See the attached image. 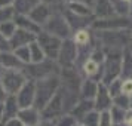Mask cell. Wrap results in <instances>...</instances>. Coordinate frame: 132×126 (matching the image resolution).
<instances>
[{
	"mask_svg": "<svg viewBox=\"0 0 132 126\" xmlns=\"http://www.w3.org/2000/svg\"><path fill=\"white\" fill-rule=\"evenodd\" d=\"M62 11H64V3L62 2H58V3L52 5V15L46 21V24L42 27V30L55 37H58L61 40H65V39H71L73 33L68 22L64 18Z\"/></svg>",
	"mask_w": 132,
	"mask_h": 126,
	"instance_id": "1",
	"label": "cell"
},
{
	"mask_svg": "<svg viewBox=\"0 0 132 126\" xmlns=\"http://www.w3.org/2000/svg\"><path fill=\"white\" fill-rule=\"evenodd\" d=\"M131 30H113V31H92L96 42L104 49H123L131 46Z\"/></svg>",
	"mask_w": 132,
	"mask_h": 126,
	"instance_id": "2",
	"label": "cell"
},
{
	"mask_svg": "<svg viewBox=\"0 0 132 126\" xmlns=\"http://www.w3.org/2000/svg\"><path fill=\"white\" fill-rule=\"evenodd\" d=\"M61 86L60 74L51 76V77L42 79L36 82V98H34V107L42 111L43 108L49 104V101L54 98V95L58 92Z\"/></svg>",
	"mask_w": 132,
	"mask_h": 126,
	"instance_id": "3",
	"label": "cell"
},
{
	"mask_svg": "<svg viewBox=\"0 0 132 126\" xmlns=\"http://www.w3.org/2000/svg\"><path fill=\"white\" fill-rule=\"evenodd\" d=\"M123 51H120V49H104L105 58H104V62H102V77H101L102 85L107 86L113 80L120 79V65H122Z\"/></svg>",
	"mask_w": 132,
	"mask_h": 126,
	"instance_id": "4",
	"label": "cell"
},
{
	"mask_svg": "<svg viewBox=\"0 0 132 126\" xmlns=\"http://www.w3.org/2000/svg\"><path fill=\"white\" fill-rule=\"evenodd\" d=\"M61 67L58 65V62L54 60H43L42 62L37 64H28L22 68L24 74L27 76L28 80H42V79L51 77V76H58L60 74Z\"/></svg>",
	"mask_w": 132,
	"mask_h": 126,
	"instance_id": "5",
	"label": "cell"
},
{
	"mask_svg": "<svg viewBox=\"0 0 132 126\" xmlns=\"http://www.w3.org/2000/svg\"><path fill=\"white\" fill-rule=\"evenodd\" d=\"M62 114H67V108H65V94L62 88L60 86L58 92L54 95V98L49 101V104L40 111L42 120H51L54 122L55 119H58Z\"/></svg>",
	"mask_w": 132,
	"mask_h": 126,
	"instance_id": "6",
	"label": "cell"
},
{
	"mask_svg": "<svg viewBox=\"0 0 132 126\" xmlns=\"http://www.w3.org/2000/svg\"><path fill=\"white\" fill-rule=\"evenodd\" d=\"M27 76L22 70H3L0 76V82L3 85L7 95H16L19 89L27 83Z\"/></svg>",
	"mask_w": 132,
	"mask_h": 126,
	"instance_id": "7",
	"label": "cell"
},
{
	"mask_svg": "<svg viewBox=\"0 0 132 126\" xmlns=\"http://www.w3.org/2000/svg\"><path fill=\"white\" fill-rule=\"evenodd\" d=\"M132 28V19L129 16H120L113 15L105 19H95L90 30L92 31H113V30H128Z\"/></svg>",
	"mask_w": 132,
	"mask_h": 126,
	"instance_id": "8",
	"label": "cell"
},
{
	"mask_svg": "<svg viewBox=\"0 0 132 126\" xmlns=\"http://www.w3.org/2000/svg\"><path fill=\"white\" fill-rule=\"evenodd\" d=\"M36 42L39 43V46L42 48L43 54H45V56L48 60L56 61L58 54H60V49H61V43H62L61 39H58V37H55V36H52V34H49V33L42 30L37 34Z\"/></svg>",
	"mask_w": 132,
	"mask_h": 126,
	"instance_id": "9",
	"label": "cell"
},
{
	"mask_svg": "<svg viewBox=\"0 0 132 126\" xmlns=\"http://www.w3.org/2000/svg\"><path fill=\"white\" fill-rule=\"evenodd\" d=\"M76 61H77V46L73 42V39H65L61 43V49L56 62L58 65L62 67H76Z\"/></svg>",
	"mask_w": 132,
	"mask_h": 126,
	"instance_id": "10",
	"label": "cell"
},
{
	"mask_svg": "<svg viewBox=\"0 0 132 126\" xmlns=\"http://www.w3.org/2000/svg\"><path fill=\"white\" fill-rule=\"evenodd\" d=\"M18 102L19 110L21 108L34 107V98H36V82L34 80H27V83L19 89V92L15 95Z\"/></svg>",
	"mask_w": 132,
	"mask_h": 126,
	"instance_id": "11",
	"label": "cell"
},
{
	"mask_svg": "<svg viewBox=\"0 0 132 126\" xmlns=\"http://www.w3.org/2000/svg\"><path fill=\"white\" fill-rule=\"evenodd\" d=\"M111 105H113V98L110 95L107 86L100 82L98 83L96 95L94 98V108H95V111L101 113V111H108L111 108Z\"/></svg>",
	"mask_w": 132,
	"mask_h": 126,
	"instance_id": "12",
	"label": "cell"
},
{
	"mask_svg": "<svg viewBox=\"0 0 132 126\" xmlns=\"http://www.w3.org/2000/svg\"><path fill=\"white\" fill-rule=\"evenodd\" d=\"M51 15H52V6L51 5H46V3H39L27 16L31 21H34L37 25L43 27V25L46 24V21L51 18Z\"/></svg>",
	"mask_w": 132,
	"mask_h": 126,
	"instance_id": "13",
	"label": "cell"
},
{
	"mask_svg": "<svg viewBox=\"0 0 132 126\" xmlns=\"http://www.w3.org/2000/svg\"><path fill=\"white\" fill-rule=\"evenodd\" d=\"M36 34L33 33H28L25 30H19L16 28L15 34H13L11 39H9V45H11V51L13 49H18V48H22V46H28L30 43L36 42Z\"/></svg>",
	"mask_w": 132,
	"mask_h": 126,
	"instance_id": "14",
	"label": "cell"
},
{
	"mask_svg": "<svg viewBox=\"0 0 132 126\" xmlns=\"http://www.w3.org/2000/svg\"><path fill=\"white\" fill-rule=\"evenodd\" d=\"M16 119L24 126H37L42 120V116H40V111L36 107H28V108H21Z\"/></svg>",
	"mask_w": 132,
	"mask_h": 126,
	"instance_id": "15",
	"label": "cell"
},
{
	"mask_svg": "<svg viewBox=\"0 0 132 126\" xmlns=\"http://www.w3.org/2000/svg\"><path fill=\"white\" fill-rule=\"evenodd\" d=\"M92 13H94L95 19H105L116 15L111 0H95V3L92 6Z\"/></svg>",
	"mask_w": 132,
	"mask_h": 126,
	"instance_id": "16",
	"label": "cell"
},
{
	"mask_svg": "<svg viewBox=\"0 0 132 126\" xmlns=\"http://www.w3.org/2000/svg\"><path fill=\"white\" fill-rule=\"evenodd\" d=\"M0 65L3 70H22L24 68V64L16 58V55L12 51L0 54Z\"/></svg>",
	"mask_w": 132,
	"mask_h": 126,
	"instance_id": "17",
	"label": "cell"
},
{
	"mask_svg": "<svg viewBox=\"0 0 132 126\" xmlns=\"http://www.w3.org/2000/svg\"><path fill=\"white\" fill-rule=\"evenodd\" d=\"M13 22H15V25H16V28L25 30V31H28V33H33V34H36V36L42 31V27L37 25L34 21H31L27 15H15Z\"/></svg>",
	"mask_w": 132,
	"mask_h": 126,
	"instance_id": "18",
	"label": "cell"
},
{
	"mask_svg": "<svg viewBox=\"0 0 132 126\" xmlns=\"http://www.w3.org/2000/svg\"><path fill=\"white\" fill-rule=\"evenodd\" d=\"M2 108H3V123L11 119H16V116L19 113V107H18V102H16L15 95L7 96L6 101L2 104Z\"/></svg>",
	"mask_w": 132,
	"mask_h": 126,
	"instance_id": "19",
	"label": "cell"
},
{
	"mask_svg": "<svg viewBox=\"0 0 132 126\" xmlns=\"http://www.w3.org/2000/svg\"><path fill=\"white\" fill-rule=\"evenodd\" d=\"M96 90H98V82L92 79H83V82L80 85V99L94 101Z\"/></svg>",
	"mask_w": 132,
	"mask_h": 126,
	"instance_id": "20",
	"label": "cell"
},
{
	"mask_svg": "<svg viewBox=\"0 0 132 126\" xmlns=\"http://www.w3.org/2000/svg\"><path fill=\"white\" fill-rule=\"evenodd\" d=\"M92 110H95L94 108V101H86V99H79V102L74 105V108H73L71 111H70V114H71L73 117L76 119V122H80V120L83 119L85 116L88 113H90Z\"/></svg>",
	"mask_w": 132,
	"mask_h": 126,
	"instance_id": "21",
	"label": "cell"
},
{
	"mask_svg": "<svg viewBox=\"0 0 132 126\" xmlns=\"http://www.w3.org/2000/svg\"><path fill=\"white\" fill-rule=\"evenodd\" d=\"M132 79V52L126 48L122 55V65H120V80Z\"/></svg>",
	"mask_w": 132,
	"mask_h": 126,
	"instance_id": "22",
	"label": "cell"
},
{
	"mask_svg": "<svg viewBox=\"0 0 132 126\" xmlns=\"http://www.w3.org/2000/svg\"><path fill=\"white\" fill-rule=\"evenodd\" d=\"M73 42L76 43V46L80 48V46H88V45H92L94 43V33L90 28H85V30H79L76 33H73Z\"/></svg>",
	"mask_w": 132,
	"mask_h": 126,
	"instance_id": "23",
	"label": "cell"
},
{
	"mask_svg": "<svg viewBox=\"0 0 132 126\" xmlns=\"http://www.w3.org/2000/svg\"><path fill=\"white\" fill-rule=\"evenodd\" d=\"M40 3V0H15L13 2V11L15 15H28Z\"/></svg>",
	"mask_w": 132,
	"mask_h": 126,
	"instance_id": "24",
	"label": "cell"
},
{
	"mask_svg": "<svg viewBox=\"0 0 132 126\" xmlns=\"http://www.w3.org/2000/svg\"><path fill=\"white\" fill-rule=\"evenodd\" d=\"M64 3V2H62ZM67 11H70L71 13L77 15V16H85V18H94V13H92V7L86 6L83 3H74V2H70V3H64Z\"/></svg>",
	"mask_w": 132,
	"mask_h": 126,
	"instance_id": "25",
	"label": "cell"
},
{
	"mask_svg": "<svg viewBox=\"0 0 132 126\" xmlns=\"http://www.w3.org/2000/svg\"><path fill=\"white\" fill-rule=\"evenodd\" d=\"M28 49H30V58H31L30 64H37V62H42L43 60H46V56L43 54L42 48L39 46L37 42L30 43V45H28Z\"/></svg>",
	"mask_w": 132,
	"mask_h": 126,
	"instance_id": "26",
	"label": "cell"
},
{
	"mask_svg": "<svg viewBox=\"0 0 132 126\" xmlns=\"http://www.w3.org/2000/svg\"><path fill=\"white\" fill-rule=\"evenodd\" d=\"M110 114H111V119H113V123L114 125H119V123H125V119H126V110L123 108H119L116 105H111V108L108 110Z\"/></svg>",
	"mask_w": 132,
	"mask_h": 126,
	"instance_id": "27",
	"label": "cell"
},
{
	"mask_svg": "<svg viewBox=\"0 0 132 126\" xmlns=\"http://www.w3.org/2000/svg\"><path fill=\"white\" fill-rule=\"evenodd\" d=\"M113 105L119 108H123L126 111L131 110V96L129 95H125V94H119L113 98Z\"/></svg>",
	"mask_w": 132,
	"mask_h": 126,
	"instance_id": "28",
	"label": "cell"
},
{
	"mask_svg": "<svg viewBox=\"0 0 132 126\" xmlns=\"http://www.w3.org/2000/svg\"><path fill=\"white\" fill-rule=\"evenodd\" d=\"M13 54L16 55V58H18L22 64L25 65H28L31 62V58H30V49H28V46H22V48H18V49H13L12 51Z\"/></svg>",
	"mask_w": 132,
	"mask_h": 126,
	"instance_id": "29",
	"label": "cell"
},
{
	"mask_svg": "<svg viewBox=\"0 0 132 126\" xmlns=\"http://www.w3.org/2000/svg\"><path fill=\"white\" fill-rule=\"evenodd\" d=\"M15 31H16V25H15L13 21H7V22L0 24V34L5 39H7V40L15 34Z\"/></svg>",
	"mask_w": 132,
	"mask_h": 126,
	"instance_id": "30",
	"label": "cell"
},
{
	"mask_svg": "<svg viewBox=\"0 0 132 126\" xmlns=\"http://www.w3.org/2000/svg\"><path fill=\"white\" fill-rule=\"evenodd\" d=\"M98 120H100V113L95 111V110H92V111L86 114L79 123L83 125V126H98Z\"/></svg>",
	"mask_w": 132,
	"mask_h": 126,
	"instance_id": "31",
	"label": "cell"
},
{
	"mask_svg": "<svg viewBox=\"0 0 132 126\" xmlns=\"http://www.w3.org/2000/svg\"><path fill=\"white\" fill-rule=\"evenodd\" d=\"M54 123H55V126H74L77 122H76V119L70 113H67V114L60 116L58 119H55Z\"/></svg>",
	"mask_w": 132,
	"mask_h": 126,
	"instance_id": "32",
	"label": "cell"
},
{
	"mask_svg": "<svg viewBox=\"0 0 132 126\" xmlns=\"http://www.w3.org/2000/svg\"><path fill=\"white\" fill-rule=\"evenodd\" d=\"M13 18H15L13 7H0V24L7 22V21H13Z\"/></svg>",
	"mask_w": 132,
	"mask_h": 126,
	"instance_id": "33",
	"label": "cell"
},
{
	"mask_svg": "<svg viewBox=\"0 0 132 126\" xmlns=\"http://www.w3.org/2000/svg\"><path fill=\"white\" fill-rule=\"evenodd\" d=\"M107 89H108V92H110L111 98H114L116 95L122 94V80H120V79L113 80L110 85H107Z\"/></svg>",
	"mask_w": 132,
	"mask_h": 126,
	"instance_id": "34",
	"label": "cell"
},
{
	"mask_svg": "<svg viewBox=\"0 0 132 126\" xmlns=\"http://www.w3.org/2000/svg\"><path fill=\"white\" fill-rule=\"evenodd\" d=\"M113 119L110 111H101L100 113V120H98V126H113Z\"/></svg>",
	"mask_w": 132,
	"mask_h": 126,
	"instance_id": "35",
	"label": "cell"
},
{
	"mask_svg": "<svg viewBox=\"0 0 132 126\" xmlns=\"http://www.w3.org/2000/svg\"><path fill=\"white\" fill-rule=\"evenodd\" d=\"M122 94L125 95H132V79L128 80H122Z\"/></svg>",
	"mask_w": 132,
	"mask_h": 126,
	"instance_id": "36",
	"label": "cell"
},
{
	"mask_svg": "<svg viewBox=\"0 0 132 126\" xmlns=\"http://www.w3.org/2000/svg\"><path fill=\"white\" fill-rule=\"evenodd\" d=\"M7 51H11V45H9V40L5 39V37L0 34V54H3V52H7Z\"/></svg>",
	"mask_w": 132,
	"mask_h": 126,
	"instance_id": "37",
	"label": "cell"
},
{
	"mask_svg": "<svg viewBox=\"0 0 132 126\" xmlns=\"http://www.w3.org/2000/svg\"><path fill=\"white\" fill-rule=\"evenodd\" d=\"M61 2H64V3H70V2H74V3H83L86 6L92 7L94 6V3H95V0H61Z\"/></svg>",
	"mask_w": 132,
	"mask_h": 126,
	"instance_id": "38",
	"label": "cell"
},
{
	"mask_svg": "<svg viewBox=\"0 0 132 126\" xmlns=\"http://www.w3.org/2000/svg\"><path fill=\"white\" fill-rule=\"evenodd\" d=\"M7 92L5 90V88H3V85H2V82H0V105L3 104V102L6 101V98H7Z\"/></svg>",
	"mask_w": 132,
	"mask_h": 126,
	"instance_id": "39",
	"label": "cell"
},
{
	"mask_svg": "<svg viewBox=\"0 0 132 126\" xmlns=\"http://www.w3.org/2000/svg\"><path fill=\"white\" fill-rule=\"evenodd\" d=\"M2 126H24V125L18 119H11V120H7V122H5Z\"/></svg>",
	"mask_w": 132,
	"mask_h": 126,
	"instance_id": "40",
	"label": "cell"
},
{
	"mask_svg": "<svg viewBox=\"0 0 132 126\" xmlns=\"http://www.w3.org/2000/svg\"><path fill=\"white\" fill-rule=\"evenodd\" d=\"M15 0H0V7H12Z\"/></svg>",
	"mask_w": 132,
	"mask_h": 126,
	"instance_id": "41",
	"label": "cell"
},
{
	"mask_svg": "<svg viewBox=\"0 0 132 126\" xmlns=\"http://www.w3.org/2000/svg\"><path fill=\"white\" fill-rule=\"evenodd\" d=\"M125 125H126V126H132V110H129V111L126 113Z\"/></svg>",
	"mask_w": 132,
	"mask_h": 126,
	"instance_id": "42",
	"label": "cell"
},
{
	"mask_svg": "<svg viewBox=\"0 0 132 126\" xmlns=\"http://www.w3.org/2000/svg\"><path fill=\"white\" fill-rule=\"evenodd\" d=\"M37 126H55V123L51 122V120H40V123Z\"/></svg>",
	"mask_w": 132,
	"mask_h": 126,
	"instance_id": "43",
	"label": "cell"
},
{
	"mask_svg": "<svg viewBox=\"0 0 132 126\" xmlns=\"http://www.w3.org/2000/svg\"><path fill=\"white\" fill-rule=\"evenodd\" d=\"M58 2H61V0H40V3H46V5H55V3H58Z\"/></svg>",
	"mask_w": 132,
	"mask_h": 126,
	"instance_id": "44",
	"label": "cell"
},
{
	"mask_svg": "<svg viewBox=\"0 0 132 126\" xmlns=\"http://www.w3.org/2000/svg\"><path fill=\"white\" fill-rule=\"evenodd\" d=\"M3 125V108L0 105V126Z\"/></svg>",
	"mask_w": 132,
	"mask_h": 126,
	"instance_id": "45",
	"label": "cell"
},
{
	"mask_svg": "<svg viewBox=\"0 0 132 126\" xmlns=\"http://www.w3.org/2000/svg\"><path fill=\"white\" fill-rule=\"evenodd\" d=\"M113 126H126L125 123H119V125H113Z\"/></svg>",
	"mask_w": 132,
	"mask_h": 126,
	"instance_id": "46",
	"label": "cell"
},
{
	"mask_svg": "<svg viewBox=\"0 0 132 126\" xmlns=\"http://www.w3.org/2000/svg\"><path fill=\"white\" fill-rule=\"evenodd\" d=\"M2 73H3V68H2V65H0V76H2Z\"/></svg>",
	"mask_w": 132,
	"mask_h": 126,
	"instance_id": "47",
	"label": "cell"
},
{
	"mask_svg": "<svg viewBox=\"0 0 132 126\" xmlns=\"http://www.w3.org/2000/svg\"><path fill=\"white\" fill-rule=\"evenodd\" d=\"M131 46H132V30H131Z\"/></svg>",
	"mask_w": 132,
	"mask_h": 126,
	"instance_id": "48",
	"label": "cell"
},
{
	"mask_svg": "<svg viewBox=\"0 0 132 126\" xmlns=\"http://www.w3.org/2000/svg\"><path fill=\"white\" fill-rule=\"evenodd\" d=\"M131 110H132V95H131Z\"/></svg>",
	"mask_w": 132,
	"mask_h": 126,
	"instance_id": "49",
	"label": "cell"
},
{
	"mask_svg": "<svg viewBox=\"0 0 132 126\" xmlns=\"http://www.w3.org/2000/svg\"><path fill=\"white\" fill-rule=\"evenodd\" d=\"M74 126H83V125H80V123H76V125H74Z\"/></svg>",
	"mask_w": 132,
	"mask_h": 126,
	"instance_id": "50",
	"label": "cell"
},
{
	"mask_svg": "<svg viewBox=\"0 0 132 126\" xmlns=\"http://www.w3.org/2000/svg\"><path fill=\"white\" fill-rule=\"evenodd\" d=\"M129 49H131V52H132V46H129Z\"/></svg>",
	"mask_w": 132,
	"mask_h": 126,
	"instance_id": "51",
	"label": "cell"
}]
</instances>
